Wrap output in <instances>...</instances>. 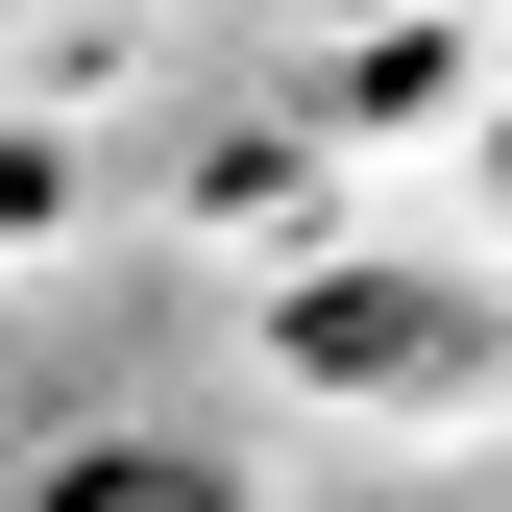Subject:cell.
I'll return each mask as SVG.
<instances>
[{"label": "cell", "instance_id": "cell-1", "mask_svg": "<svg viewBox=\"0 0 512 512\" xmlns=\"http://www.w3.org/2000/svg\"><path fill=\"white\" fill-rule=\"evenodd\" d=\"M293 366H317V391H464L488 317L439 293V269H342V293H293Z\"/></svg>", "mask_w": 512, "mask_h": 512}, {"label": "cell", "instance_id": "cell-2", "mask_svg": "<svg viewBox=\"0 0 512 512\" xmlns=\"http://www.w3.org/2000/svg\"><path fill=\"white\" fill-rule=\"evenodd\" d=\"M25 512H244V488L196 464V439H74V464H49Z\"/></svg>", "mask_w": 512, "mask_h": 512}, {"label": "cell", "instance_id": "cell-3", "mask_svg": "<svg viewBox=\"0 0 512 512\" xmlns=\"http://www.w3.org/2000/svg\"><path fill=\"white\" fill-rule=\"evenodd\" d=\"M488 196H512V122H488Z\"/></svg>", "mask_w": 512, "mask_h": 512}]
</instances>
